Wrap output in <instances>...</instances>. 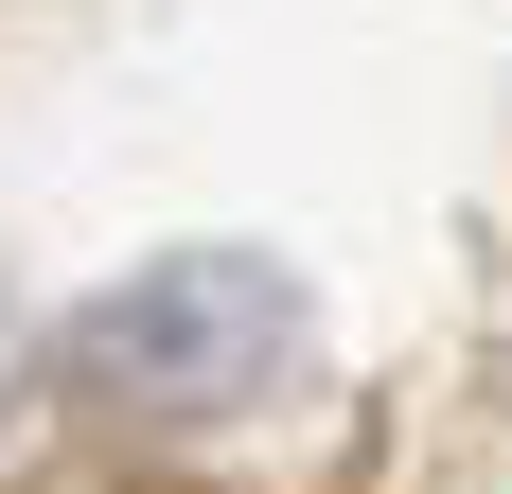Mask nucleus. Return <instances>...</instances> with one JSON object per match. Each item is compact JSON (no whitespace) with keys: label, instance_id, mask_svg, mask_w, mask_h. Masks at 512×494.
<instances>
[{"label":"nucleus","instance_id":"obj_1","mask_svg":"<svg viewBox=\"0 0 512 494\" xmlns=\"http://www.w3.org/2000/svg\"><path fill=\"white\" fill-rule=\"evenodd\" d=\"M283 353H301V283H283L265 247H159V265H124V283L53 336V389L106 406V424H212V406H248Z\"/></svg>","mask_w":512,"mask_h":494},{"label":"nucleus","instance_id":"obj_2","mask_svg":"<svg viewBox=\"0 0 512 494\" xmlns=\"http://www.w3.org/2000/svg\"><path fill=\"white\" fill-rule=\"evenodd\" d=\"M18 389H36V353H18V318H0V406H18Z\"/></svg>","mask_w":512,"mask_h":494}]
</instances>
